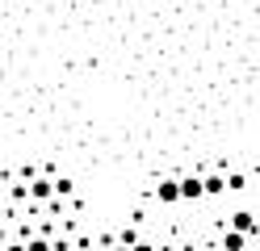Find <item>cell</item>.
Wrapping results in <instances>:
<instances>
[{
    "mask_svg": "<svg viewBox=\"0 0 260 251\" xmlns=\"http://www.w3.org/2000/svg\"><path fill=\"white\" fill-rule=\"evenodd\" d=\"M176 193H181V201H202V176H185V180H176Z\"/></svg>",
    "mask_w": 260,
    "mask_h": 251,
    "instance_id": "6da1fadb",
    "label": "cell"
},
{
    "mask_svg": "<svg viewBox=\"0 0 260 251\" xmlns=\"http://www.w3.org/2000/svg\"><path fill=\"white\" fill-rule=\"evenodd\" d=\"M231 230H243V234L252 239V234L260 230V226H256V213H252V209H239V213H231Z\"/></svg>",
    "mask_w": 260,
    "mask_h": 251,
    "instance_id": "7a4b0ae2",
    "label": "cell"
},
{
    "mask_svg": "<svg viewBox=\"0 0 260 251\" xmlns=\"http://www.w3.org/2000/svg\"><path fill=\"white\" fill-rule=\"evenodd\" d=\"M155 197H159V205H176V201H181L176 180H159V184H155Z\"/></svg>",
    "mask_w": 260,
    "mask_h": 251,
    "instance_id": "3957f363",
    "label": "cell"
},
{
    "mask_svg": "<svg viewBox=\"0 0 260 251\" xmlns=\"http://www.w3.org/2000/svg\"><path fill=\"white\" fill-rule=\"evenodd\" d=\"M25 197L29 201H46V197H55V189H51V180H29V189H25Z\"/></svg>",
    "mask_w": 260,
    "mask_h": 251,
    "instance_id": "277c9868",
    "label": "cell"
},
{
    "mask_svg": "<svg viewBox=\"0 0 260 251\" xmlns=\"http://www.w3.org/2000/svg\"><path fill=\"white\" fill-rule=\"evenodd\" d=\"M243 247H248L243 230H222V251H243Z\"/></svg>",
    "mask_w": 260,
    "mask_h": 251,
    "instance_id": "5b68a950",
    "label": "cell"
},
{
    "mask_svg": "<svg viewBox=\"0 0 260 251\" xmlns=\"http://www.w3.org/2000/svg\"><path fill=\"white\" fill-rule=\"evenodd\" d=\"M202 193H206V197L226 193V176H202Z\"/></svg>",
    "mask_w": 260,
    "mask_h": 251,
    "instance_id": "8992f818",
    "label": "cell"
},
{
    "mask_svg": "<svg viewBox=\"0 0 260 251\" xmlns=\"http://www.w3.org/2000/svg\"><path fill=\"white\" fill-rule=\"evenodd\" d=\"M21 247H25V251H51V239H38V234H29Z\"/></svg>",
    "mask_w": 260,
    "mask_h": 251,
    "instance_id": "52a82bcc",
    "label": "cell"
},
{
    "mask_svg": "<svg viewBox=\"0 0 260 251\" xmlns=\"http://www.w3.org/2000/svg\"><path fill=\"white\" fill-rule=\"evenodd\" d=\"M118 243H122V247H135V243H139V234H135V230H130V226H126V230L118 234Z\"/></svg>",
    "mask_w": 260,
    "mask_h": 251,
    "instance_id": "ba28073f",
    "label": "cell"
},
{
    "mask_svg": "<svg viewBox=\"0 0 260 251\" xmlns=\"http://www.w3.org/2000/svg\"><path fill=\"white\" fill-rule=\"evenodd\" d=\"M130 251H155L151 243H135V247H130Z\"/></svg>",
    "mask_w": 260,
    "mask_h": 251,
    "instance_id": "9c48e42d",
    "label": "cell"
},
{
    "mask_svg": "<svg viewBox=\"0 0 260 251\" xmlns=\"http://www.w3.org/2000/svg\"><path fill=\"white\" fill-rule=\"evenodd\" d=\"M9 251H25V247H21V243H13V247H9Z\"/></svg>",
    "mask_w": 260,
    "mask_h": 251,
    "instance_id": "30bf717a",
    "label": "cell"
},
{
    "mask_svg": "<svg viewBox=\"0 0 260 251\" xmlns=\"http://www.w3.org/2000/svg\"><path fill=\"white\" fill-rule=\"evenodd\" d=\"M113 251H130V247H122V243H118V247H113Z\"/></svg>",
    "mask_w": 260,
    "mask_h": 251,
    "instance_id": "8fae6325",
    "label": "cell"
}]
</instances>
